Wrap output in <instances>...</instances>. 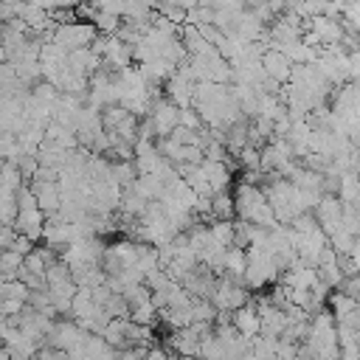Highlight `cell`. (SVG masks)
Segmentation results:
<instances>
[{"instance_id":"1","label":"cell","mask_w":360,"mask_h":360,"mask_svg":"<svg viewBox=\"0 0 360 360\" xmlns=\"http://www.w3.org/2000/svg\"><path fill=\"white\" fill-rule=\"evenodd\" d=\"M96 34H98L96 22H90V20H73V22H59L53 28L51 39L59 42V45H65L68 51H76V48L90 45L96 39Z\"/></svg>"},{"instance_id":"2","label":"cell","mask_w":360,"mask_h":360,"mask_svg":"<svg viewBox=\"0 0 360 360\" xmlns=\"http://www.w3.org/2000/svg\"><path fill=\"white\" fill-rule=\"evenodd\" d=\"M177 124H180V107H177L169 96L152 104V127H155V132H158V135L169 138V135H172V129H174Z\"/></svg>"},{"instance_id":"3","label":"cell","mask_w":360,"mask_h":360,"mask_svg":"<svg viewBox=\"0 0 360 360\" xmlns=\"http://www.w3.org/2000/svg\"><path fill=\"white\" fill-rule=\"evenodd\" d=\"M262 65H264L267 76L276 79V82H287V79L292 76V65H290V56H287L284 51L270 48V51L262 56Z\"/></svg>"},{"instance_id":"4","label":"cell","mask_w":360,"mask_h":360,"mask_svg":"<svg viewBox=\"0 0 360 360\" xmlns=\"http://www.w3.org/2000/svg\"><path fill=\"white\" fill-rule=\"evenodd\" d=\"M42 214H45L42 208H20V214H17V219H14V228H17L20 233H28L31 239H39L42 231H45Z\"/></svg>"},{"instance_id":"5","label":"cell","mask_w":360,"mask_h":360,"mask_svg":"<svg viewBox=\"0 0 360 360\" xmlns=\"http://www.w3.org/2000/svg\"><path fill=\"white\" fill-rule=\"evenodd\" d=\"M211 202H214V219H231L236 214V197H231L228 191H217Z\"/></svg>"},{"instance_id":"6","label":"cell","mask_w":360,"mask_h":360,"mask_svg":"<svg viewBox=\"0 0 360 360\" xmlns=\"http://www.w3.org/2000/svg\"><path fill=\"white\" fill-rule=\"evenodd\" d=\"M0 295H3V298H22V301H28V298H31V287H28L22 278H3Z\"/></svg>"}]
</instances>
